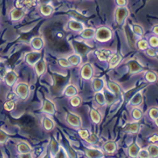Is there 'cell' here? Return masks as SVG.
Instances as JSON below:
<instances>
[{
  "instance_id": "32",
  "label": "cell",
  "mask_w": 158,
  "mask_h": 158,
  "mask_svg": "<svg viewBox=\"0 0 158 158\" xmlns=\"http://www.w3.org/2000/svg\"><path fill=\"white\" fill-rule=\"evenodd\" d=\"M157 150H158L157 146H156V145H153V143L149 146V149H148L149 154H150V156H153V157H156V156H157V153H158Z\"/></svg>"
},
{
  "instance_id": "46",
  "label": "cell",
  "mask_w": 158,
  "mask_h": 158,
  "mask_svg": "<svg viewBox=\"0 0 158 158\" xmlns=\"http://www.w3.org/2000/svg\"><path fill=\"white\" fill-rule=\"evenodd\" d=\"M146 53L148 54L149 56H155L157 54L156 53V51L154 49H153V48H147L146 49Z\"/></svg>"
},
{
  "instance_id": "37",
  "label": "cell",
  "mask_w": 158,
  "mask_h": 158,
  "mask_svg": "<svg viewBox=\"0 0 158 158\" xmlns=\"http://www.w3.org/2000/svg\"><path fill=\"white\" fill-rule=\"evenodd\" d=\"M149 117L151 118L152 120H156L157 119V108L156 107H152L151 109L149 110Z\"/></svg>"
},
{
  "instance_id": "31",
  "label": "cell",
  "mask_w": 158,
  "mask_h": 158,
  "mask_svg": "<svg viewBox=\"0 0 158 158\" xmlns=\"http://www.w3.org/2000/svg\"><path fill=\"white\" fill-rule=\"evenodd\" d=\"M131 115H132V118L135 120L138 121V120L141 119L142 117H143V111L139 109V108H135V109H133L132 112H131Z\"/></svg>"
},
{
  "instance_id": "36",
  "label": "cell",
  "mask_w": 158,
  "mask_h": 158,
  "mask_svg": "<svg viewBox=\"0 0 158 158\" xmlns=\"http://www.w3.org/2000/svg\"><path fill=\"white\" fill-rule=\"evenodd\" d=\"M9 138V135L3 131L2 129H0V144H3L6 142Z\"/></svg>"
},
{
  "instance_id": "28",
  "label": "cell",
  "mask_w": 158,
  "mask_h": 158,
  "mask_svg": "<svg viewBox=\"0 0 158 158\" xmlns=\"http://www.w3.org/2000/svg\"><path fill=\"white\" fill-rule=\"evenodd\" d=\"M108 87L110 88V89L111 91L114 93L115 95H120L121 93V89H120L119 85H117L116 83L113 82V81H110V82H108Z\"/></svg>"
},
{
  "instance_id": "43",
  "label": "cell",
  "mask_w": 158,
  "mask_h": 158,
  "mask_svg": "<svg viewBox=\"0 0 158 158\" xmlns=\"http://www.w3.org/2000/svg\"><path fill=\"white\" fill-rule=\"evenodd\" d=\"M149 43H150V45L152 47H157V37L156 36H153V37L150 38V40H149Z\"/></svg>"
},
{
  "instance_id": "51",
  "label": "cell",
  "mask_w": 158,
  "mask_h": 158,
  "mask_svg": "<svg viewBox=\"0 0 158 158\" xmlns=\"http://www.w3.org/2000/svg\"><path fill=\"white\" fill-rule=\"evenodd\" d=\"M0 62H1V60H0Z\"/></svg>"
},
{
  "instance_id": "45",
  "label": "cell",
  "mask_w": 158,
  "mask_h": 158,
  "mask_svg": "<svg viewBox=\"0 0 158 158\" xmlns=\"http://www.w3.org/2000/svg\"><path fill=\"white\" fill-rule=\"evenodd\" d=\"M18 96L17 95V93L15 92H13V93H9L8 96H7V99H10V100H14V101H17V99H18Z\"/></svg>"
},
{
  "instance_id": "4",
  "label": "cell",
  "mask_w": 158,
  "mask_h": 158,
  "mask_svg": "<svg viewBox=\"0 0 158 158\" xmlns=\"http://www.w3.org/2000/svg\"><path fill=\"white\" fill-rule=\"evenodd\" d=\"M67 121L70 125L74 128H79L81 125V120L78 115L70 113L67 117Z\"/></svg>"
},
{
  "instance_id": "1",
  "label": "cell",
  "mask_w": 158,
  "mask_h": 158,
  "mask_svg": "<svg viewBox=\"0 0 158 158\" xmlns=\"http://www.w3.org/2000/svg\"><path fill=\"white\" fill-rule=\"evenodd\" d=\"M95 37H96V40L99 42H107L112 37V32L109 28L106 27H100L96 31Z\"/></svg>"
},
{
  "instance_id": "14",
  "label": "cell",
  "mask_w": 158,
  "mask_h": 158,
  "mask_svg": "<svg viewBox=\"0 0 158 158\" xmlns=\"http://www.w3.org/2000/svg\"><path fill=\"white\" fill-rule=\"evenodd\" d=\"M121 60V56L119 53L112 54L111 56L110 57V67H114L118 65Z\"/></svg>"
},
{
  "instance_id": "49",
  "label": "cell",
  "mask_w": 158,
  "mask_h": 158,
  "mask_svg": "<svg viewBox=\"0 0 158 158\" xmlns=\"http://www.w3.org/2000/svg\"><path fill=\"white\" fill-rule=\"evenodd\" d=\"M150 142H151V143H156V142H157V135H154L153 136H152L151 138L150 139Z\"/></svg>"
},
{
  "instance_id": "40",
  "label": "cell",
  "mask_w": 158,
  "mask_h": 158,
  "mask_svg": "<svg viewBox=\"0 0 158 158\" xmlns=\"http://www.w3.org/2000/svg\"><path fill=\"white\" fill-rule=\"evenodd\" d=\"M137 156H139V157L146 158L149 157V156H150V154H149L148 150H146V149H139Z\"/></svg>"
},
{
  "instance_id": "41",
  "label": "cell",
  "mask_w": 158,
  "mask_h": 158,
  "mask_svg": "<svg viewBox=\"0 0 158 158\" xmlns=\"http://www.w3.org/2000/svg\"><path fill=\"white\" fill-rule=\"evenodd\" d=\"M133 32H134L136 35L139 36H142L143 35V30L139 25L133 26Z\"/></svg>"
},
{
  "instance_id": "48",
  "label": "cell",
  "mask_w": 158,
  "mask_h": 158,
  "mask_svg": "<svg viewBox=\"0 0 158 158\" xmlns=\"http://www.w3.org/2000/svg\"><path fill=\"white\" fill-rule=\"evenodd\" d=\"M116 2L120 6H125L127 4V0H116Z\"/></svg>"
},
{
  "instance_id": "11",
  "label": "cell",
  "mask_w": 158,
  "mask_h": 158,
  "mask_svg": "<svg viewBox=\"0 0 158 158\" xmlns=\"http://www.w3.org/2000/svg\"><path fill=\"white\" fill-rule=\"evenodd\" d=\"M68 27L74 31H81L85 28V24L82 22L77 20H70L68 22Z\"/></svg>"
},
{
  "instance_id": "27",
  "label": "cell",
  "mask_w": 158,
  "mask_h": 158,
  "mask_svg": "<svg viewBox=\"0 0 158 158\" xmlns=\"http://www.w3.org/2000/svg\"><path fill=\"white\" fill-rule=\"evenodd\" d=\"M139 125L137 122H133V123H129L128 124L125 128V130L128 132L131 133H136L139 131Z\"/></svg>"
},
{
  "instance_id": "16",
  "label": "cell",
  "mask_w": 158,
  "mask_h": 158,
  "mask_svg": "<svg viewBox=\"0 0 158 158\" xmlns=\"http://www.w3.org/2000/svg\"><path fill=\"white\" fill-rule=\"evenodd\" d=\"M44 45L43 40H42V38L40 37H35L31 40V46L36 50H39L42 48Z\"/></svg>"
},
{
  "instance_id": "10",
  "label": "cell",
  "mask_w": 158,
  "mask_h": 158,
  "mask_svg": "<svg viewBox=\"0 0 158 158\" xmlns=\"http://www.w3.org/2000/svg\"><path fill=\"white\" fill-rule=\"evenodd\" d=\"M24 16V10L23 8H16L13 10L10 13V17L11 20L14 21L20 20Z\"/></svg>"
},
{
  "instance_id": "25",
  "label": "cell",
  "mask_w": 158,
  "mask_h": 158,
  "mask_svg": "<svg viewBox=\"0 0 158 158\" xmlns=\"http://www.w3.org/2000/svg\"><path fill=\"white\" fill-rule=\"evenodd\" d=\"M44 128L47 131H50L54 128V122L49 118H45L42 121Z\"/></svg>"
},
{
  "instance_id": "44",
  "label": "cell",
  "mask_w": 158,
  "mask_h": 158,
  "mask_svg": "<svg viewBox=\"0 0 158 158\" xmlns=\"http://www.w3.org/2000/svg\"><path fill=\"white\" fill-rule=\"evenodd\" d=\"M86 141L88 142L89 143H95L97 142V137L94 134H92V135H89V137H88L87 139H86Z\"/></svg>"
},
{
  "instance_id": "34",
  "label": "cell",
  "mask_w": 158,
  "mask_h": 158,
  "mask_svg": "<svg viewBox=\"0 0 158 158\" xmlns=\"http://www.w3.org/2000/svg\"><path fill=\"white\" fill-rule=\"evenodd\" d=\"M146 79L150 82H153L156 80V74L152 71H148L146 74Z\"/></svg>"
},
{
  "instance_id": "20",
  "label": "cell",
  "mask_w": 158,
  "mask_h": 158,
  "mask_svg": "<svg viewBox=\"0 0 158 158\" xmlns=\"http://www.w3.org/2000/svg\"><path fill=\"white\" fill-rule=\"evenodd\" d=\"M93 86L96 92L102 91V89L104 87V82L102 79L95 78L93 81Z\"/></svg>"
},
{
  "instance_id": "19",
  "label": "cell",
  "mask_w": 158,
  "mask_h": 158,
  "mask_svg": "<svg viewBox=\"0 0 158 158\" xmlns=\"http://www.w3.org/2000/svg\"><path fill=\"white\" fill-rule=\"evenodd\" d=\"M142 102H143V96H142V93L139 92V93H135L134 96L131 98L130 103L132 106H138V105L141 104Z\"/></svg>"
},
{
  "instance_id": "9",
  "label": "cell",
  "mask_w": 158,
  "mask_h": 158,
  "mask_svg": "<svg viewBox=\"0 0 158 158\" xmlns=\"http://www.w3.org/2000/svg\"><path fill=\"white\" fill-rule=\"evenodd\" d=\"M4 80H5L6 84L8 86H10V87L14 86L17 80V74H16L14 71L6 72L5 77H4Z\"/></svg>"
},
{
  "instance_id": "38",
  "label": "cell",
  "mask_w": 158,
  "mask_h": 158,
  "mask_svg": "<svg viewBox=\"0 0 158 158\" xmlns=\"http://www.w3.org/2000/svg\"><path fill=\"white\" fill-rule=\"evenodd\" d=\"M138 47L139 49H141V50H145L148 48V42H146L144 39H142V40H139L138 42Z\"/></svg>"
},
{
  "instance_id": "8",
  "label": "cell",
  "mask_w": 158,
  "mask_h": 158,
  "mask_svg": "<svg viewBox=\"0 0 158 158\" xmlns=\"http://www.w3.org/2000/svg\"><path fill=\"white\" fill-rule=\"evenodd\" d=\"M81 75L84 79H91L93 75V69L90 64H85L81 70Z\"/></svg>"
},
{
  "instance_id": "18",
  "label": "cell",
  "mask_w": 158,
  "mask_h": 158,
  "mask_svg": "<svg viewBox=\"0 0 158 158\" xmlns=\"http://www.w3.org/2000/svg\"><path fill=\"white\" fill-rule=\"evenodd\" d=\"M96 30L93 28H84L81 31V35L83 39H91L95 36Z\"/></svg>"
},
{
  "instance_id": "17",
  "label": "cell",
  "mask_w": 158,
  "mask_h": 158,
  "mask_svg": "<svg viewBox=\"0 0 158 158\" xmlns=\"http://www.w3.org/2000/svg\"><path fill=\"white\" fill-rule=\"evenodd\" d=\"M103 149L107 153H114L117 150L116 143L114 142H107L103 146Z\"/></svg>"
},
{
  "instance_id": "3",
  "label": "cell",
  "mask_w": 158,
  "mask_h": 158,
  "mask_svg": "<svg viewBox=\"0 0 158 158\" xmlns=\"http://www.w3.org/2000/svg\"><path fill=\"white\" fill-rule=\"evenodd\" d=\"M128 15V10L125 6H120L119 8L117 9L116 10V20L118 24H121L123 22L125 21L126 17Z\"/></svg>"
},
{
  "instance_id": "30",
  "label": "cell",
  "mask_w": 158,
  "mask_h": 158,
  "mask_svg": "<svg viewBox=\"0 0 158 158\" xmlns=\"http://www.w3.org/2000/svg\"><path fill=\"white\" fill-rule=\"evenodd\" d=\"M129 67H130V71L131 73L133 72H138V71H141L142 67L138 63L135 62V61H131L129 64Z\"/></svg>"
},
{
  "instance_id": "23",
  "label": "cell",
  "mask_w": 158,
  "mask_h": 158,
  "mask_svg": "<svg viewBox=\"0 0 158 158\" xmlns=\"http://www.w3.org/2000/svg\"><path fill=\"white\" fill-rule=\"evenodd\" d=\"M67 60H69V62L71 63V65L74 66L79 65L81 62V57L78 55V54H73V55L70 56Z\"/></svg>"
},
{
  "instance_id": "42",
  "label": "cell",
  "mask_w": 158,
  "mask_h": 158,
  "mask_svg": "<svg viewBox=\"0 0 158 158\" xmlns=\"http://www.w3.org/2000/svg\"><path fill=\"white\" fill-rule=\"evenodd\" d=\"M78 134H79V135L81 136V138L83 139H86L89 137V135H90V134H89V131H88L87 129L79 130Z\"/></svg>"
},
{
  "instance_id": "12",
  "label": "cell",
  "mask_w": 158,
  "mask_h": 158,
  "mask_svg": "<svg viewBox=\"0 0 158 158\" xmlns=\"http://www.w3.org/2000/svg\"><path fill=\"white\" fill-rule=\"evenodd\" d=\"M34 66H35V70L36 74L39 76L43 74L46 71V64H45V61L42 60H39Z\"/></svg>"
},
{
  "instance_id": "13",
  "label": "cell",
  "mask_w": 158,
  "mask_h": 158,
  "mask_svg": "<svg viewBox=\"0 0 158 158\" xmlns=\"http://www.w3.org/2000/svg\"><path fill=\"white\" fill-rule=\"evenodd\" d=\"M17 150L21 154H25V153H31V148L30 146L27 143L22 142V143H20L17 145Z\"/></svg>"
},
{
  "instance_id": "21",
  "label": "cell",
  "mask_w": 158,
  "mask_h": 158,
  "mask_svg": "<svg viewBox=\"0 0 158 158\" xmlns=\"http://www.w3.org/2000/svg\"><path fill=\"white\" fill-rule=\"evenodd\" d=\"M95 99H96V101L99 105H101V106L106 105V99L105 97L104 94L101 91L96 92V94L95 95Z\"/></svg>"
},
{
  "instance_id": "22",
  "label": "cell",
  "mask_w": 158,
  "mask_h": 158,
  "mask_svg": "<svg viewBox=\"0 0 158 158\" xmlns=\"http://www.w3.org/2000/svg\"><path fill=\"white\" fill-rule=\"evenodd\" d=\"M77 93V89L74 87L72 85H69L68 86H67L64 90V94L66 96H68V97H71L73 96H75Z\"/></svg>"
},
{
  "instance_id": "2",
  "label": "cell",
  "mask_w": 158,
  "mask_h": 158,
  "mask_svg": "<svg viewBox=\"0 0 158 158\" xmlns=\"http://www.w3.org/2000/svg\"><path fill=\"white\" fill-rule=\"evenodd\" d=\"M14 92L17 93L19 98H20L22 99H25L29 96L30 89H29L28 85L26 83L22 82L17 85Z\"/></svg>"
},
{
  "instance_id": "15",
  "label": "cell",
  "mask_w": 158,
  "mask_h": 158,
  "mask_svg": "<svg viewBox=\"0 0 158 158\" xmlns=\"http://www.w3.org/2000/svg\"><path fill=\"white\" fill-rule=\"evenodd\" d=\"M41 14L44 16H49L53 12V7L50 4H44L40 8Z\"/></svg>"
},
{
  "instance_id": "47",
  "label": "cell",
  "mask_w": 158,
  "mask_h": 158,
  "mask_svg": "<svg viewBox=\"0 0 158 158\" xmlns=\"http://www.w3.org/2000/svg\"><path fill=\"white\" fill-rule=\"evenodd\" d=\"M6 74V71L4 67L2 65H0V78H4Z\"/></svg>"
},
{
  "instance_id": "24",
  "label": "cell",
  "mask_w": 158,
  "mask_h": 158,
  "mask_svg": "<svg viewBox=\"0 0 158 158\" xmlns=\"http://www.w3.org/2000/svg\"><path fill=\"white\" fill-rule=\"evenodd\" d=\"M139 149V146L138 145L135 144V143H133V144H131L129 146V148H128V154L131 157H135L138 155Z\"/></svg>"
},
{
  "instance_id": "29",
  "label": "cell",
  "mask_w": 158,
  "mask_h": 158,
  "mask_svg": "<svg viewBox=\"0 0 158 158\" xmlns=\"http://www.w3.org/2000/svg\"><path fill=\"white\" fill-rule=\"evenodd\" d=\"M3 107L6 111L13 110L14 109V107H15V101L7 99L5 102V103H4Z\"/></svg>"
},
{
  "instance_id": "26",
  "label": "cell",
  "mask_w": 158,
  "mask_h": 158,
  "mask_svg": "<svg viewBox=\"0 0 158 158\" xmlns=\"http://www.w3.org/2000/svg\"><path fill=\"white\" fill-rule=\"evenodd\" d=\"M90 115L93 121L96 124H99L101 121V115L99 113V111L95 109H92L90 111Z\"/></svg>"
},
{
  "instance_id": "50",
  "label": "cell",
  "mask_w": 158,
  "mask_h": 158,
  "mask_svg": "<svg viewBox=\"0 0 158 158\" xmlns=\"http://www.w3.org/2000/svg\"><path fill=\"white\" fill-rule=\"evenodd\" d=\"M154 33L155 35H157V26H156V27H154Z\"/></svg>"
},
{
  "instance_id": "39",
  "label": "cell",
  "mask_w": 158,
  "mask_h": 158,
  "mask_svg": "<svg viewBox=\"0 0 158 158\" xmlns=\"http://www.w3.org/2000/svg\"><path fill=\"white\" fill-rule=\"evenodd\" d=\"M58 63H59V64L61 67H70L71 66L69 60L67 59H64V58H60V59L58 60Z\"/></svg>"
},
{
  "instance_id": "5",
  "label": "cell",
  "mask_w": 158,
  "mask_h": 158,
  "mask_svg": "<svg viewBox=\"0 0 158 158\" xmlns=\"http://www.w3.org/2000/svg\"><path fill=\"white\" fill-rule=\"evenodd\" d=\"M42 111L49 115L54 114L56 111L55 105H54V103H52V101L49 100V99H46L45 100H44L43 106H42Z\"/></svg>"
},
{
  "instance_id": "35",
  "label": "cell",
  "mask_w": 158,
  "mask_h": 158,
  "mask_svg": "<svg viewBox=\"0 0 158 158\" xmlns=\"http://www.w3.org/2000/svg\"><path fill=\"white\" fill-rule=\"evenodd\" d=\"M81 100L80 99V97L77 96H71V104L73 106H78L79 105L81 104Z\"/></svg>"
},
{
  "instance_id": "7",
  "label": "cell",
  "mask_w": 158,
  "mask_h": 158,
  "mask_svg": "<svg viewBox=\"0 0 158 158\" xmlns=\"http://www.w3.org/2000/svg\"><path fill=\"white\" fill-rule=\"evenodd\" d=\"M41 53L39 52H29L26 56V61L29 65L34 66L40 60Z\"/></svg>"
},
{
  "instance_id": "6",
  "label": "cell",
  "mask_w": 158,
  "mask_h": 158,
  "mask_svg": "<svg viewBox=\"0 0 158 158\" xmlns=\"http://www.w3.org/2000/svg\"><path fill=\"white\" fill-rule=\"evenodd\" d=\"M112 52L109 49H98L95 52V55L97 56L98 59L101 61H106L109 60L110 57L112 55Z\"/></svg>"
},
{
  "instance_id": "33",
  "label": "cell",
  "mask_w": 158,
  "mask_h": 158,
  "mask_svg": "<svg viewBox=\"0 0 158 158\" xmlns=\"http://www.w3.org/2000/svg\"><path fill=\"white\" fill-rule=\"evenodd\" d=\"M86 154L90 157H98V156H100L102 155V153L96 150H88L86 151Z\"/></svg>"
}]
</instances>
